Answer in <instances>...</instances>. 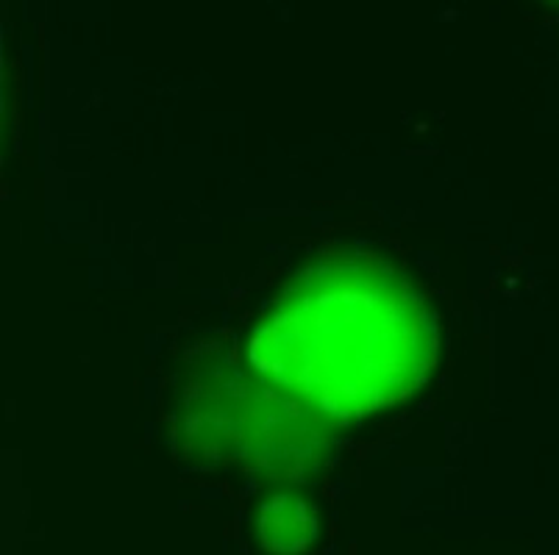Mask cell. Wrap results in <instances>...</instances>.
Returning a JSON list of instances; mask_svg holds the SVG:
<instances>
[{"label":"cell","instance_id":"6da1fadb","mask_svg":"<svg viewBox=\"0 0 559 555\" xmlns=\"http://www.w3.org/2000/svg\"><path fill=\"white\" fill-rule=\"evenodd\" d=\"M435 359V323L418 289L362 253L298 275L242 350L253 373L334 427L404 403Z\"/></svg>","mask_w":559,"mask_h":555},{"label":"cell","instance_id":"3957f363","mask_svg":"<svg viewBox=\"0 0 559 555\" xmlns=\"http://www.w3.org/2000/svg\"><path fill=\"white\" fill-rule=\"evenodd\" d=\"M262 536L267 547L278 553H296L307 547L312 539V517L307 506L293 497H278L276 503L264 508L262 514Z\"/></svg>","mask_w":559,"mask_h":555},{"label":"cell","instance_id":"7a4b0ae2","mask_svg":"<svg viewBox=\"0 0 559 555\" xmlns=\"http://www.w3.org/2000/svg\"><path fill=\"white\" fill-rule=\"evenodd\" d=\"M179 431L223 458L253 464L307 458L334 425L242 364H203L190 375L179 411Z\"/></svg>","mask_w":559,"mask_h":555}]
</instances>
